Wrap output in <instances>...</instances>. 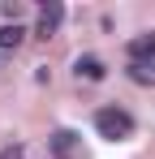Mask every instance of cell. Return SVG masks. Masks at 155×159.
<instances>
[{"label":"cell","mask_w":155,"mask_h":159,"mask_svg":"<svg viewBox=\"0 0 155 159\" xmlns=\"http://www.w3.org/2000/svg\"><path fill=\"white\" fill-rule=\"evenodd\" d=\"M22 39H26V30L17 26V22H13V26H0V48H17Z\"/></svg>","instance_id":"obj_7"},{"label":"cell","mask_w":155,"mask_h":159,"mask_svg":"<svg viewBox=\"0 0 155 159\" xmlns=\"http://www.w3.org/2000/svg\"><path fill=\"white\" fill-rule=\"evenodd\" d=\"M95 129L108 142H125L129 133H134V116H129L125 107H99L95 112Z\"/></svg>","instance_id":"obj_1"},{"label":"cell","mask_w":155,"mask_h":159,"mask_svg":"<svg viewBox=\"0 0 155 159\" xmlns=\"http://www.w3.org/2000/svg\"><path fill=\"white\" fill-rule=\"evenodd\" d=\"M129 60H155V34H134L129 39Z\"/></svg>","instance_id":"obj_5"},{"label":"cell","mask_w":155,"mask_h":159,"mask_svg":"<svg viewBox=\"0 0 155 159\" xmlns=\"http://www.w3.org/2000/svg\"><path fill=\"white\" fill-rule=\"evenodd\" d=\"M48 146H52V159H82V138L73 129H56L48 138Z\"/></svg>","instance_id":"obj_2"},{"label":"cell","mask_w":155,"mask_h":159,"mask_svg":"<svg viewBox=\"0 0 155 159\" xmlns=\"http://www.w3.org/2000/svg\"><path fill=\"white\" fill-rule=\"evenodd\" d=\"M0 159H22V146H17V142H13V146H4V151H0Z\"/></svg>","instance_id":"obj_8"},{"label":"cell","mask_w":155,"mask_h":159,"mask_svg":"<svg viewBox=\"0 0 155 159\" xmlns=\"http://www.w3.org/2000/svg\"><path fill=\"white\" fill-rule=\"evenodd\" d=\"M60 22H65V4H60V0L43 4V13H39V34H43V39H52V34L60 30Z\"/></svg>","instance_id":"obj_3"},{"label":"cell","mask_w":155,"mask_h":159,"mask_svg":"<svg viewBox=\"0 0 155 159\" xmlns=\"http://www.w3.org/2000/svg\"><path fill=\"white\" fill-rule=\"evenodd\" d=\"M129 82H138V86H155V60H129Z\"/></svg>","instance_id":"obj_6"},{"label":"cell","mask_w":155,"mask_h":159,"mask_svg":"<svg viewBox=\"0 0 155 159\" xmlns=\"http://www.w3.org/2000/svg\"><path fill=\"white\" fill-rule=\"evenodd\" d=\"M73 73H78L82 82H99V78H103V60H99V56H78Z\"/></svg>","instance_id":"obj_4"}]
</instances>
